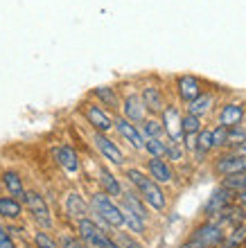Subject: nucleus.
I'll list each match as a JSON object with an SVG mask.
<instances>
[{"instance_id":"f257e3e1","label":"nucleus","mask_w":246,"mask_h":248,"mask_svg":"<svg viewBox=\"0 0 246 248\" xmlns=\"http://www.w3.org/2000/svg\"><path fill=\"white\" fill-rule=\"evenodd\" d=\"M91 217L95 221L102 226L104 230L109 232H115V230H122L124 228V215H122V205L117 199L109 196L106 192H93L91 199Z\"/></svg>"},{"instance_id":"f03ea898","label":"nucleus","mask_w":246,"mask_h":248,"mask_svg":"<svg viewBox=\"0 0 246 248\" xmlns=\"http://www.w3.org/2000/svg\"><path fill=\"white\" fill-rule=\"evenodd\" d=\"M124 176H127V181H129V187L136 189L138 194L143 196V201L147 203L154 212H165V210H167V196H165V189H163V185L156 183L147 171L136 170V167H129V170L124 171Z\"/></svg>"},{"instance_id":"7ed1b4c3","label":"nucleus","mask_w":246,"mask_h":248,"mask_svg":"<svg viewBox=\"0 0 246 248\" xmlns=\"http://www.w3.org/2000/svg\"><path fill=\"white\" fill-rule=\"evenodd\" d=\"M77 237L88 248H120L113 239V232L104 230L93 217H86V219L77 221Z\"/></svg>"},{"instance_id":"20e7f679","label":"nucleus","mask_w":246,"mask_h":248,"mask_svg":"<svg viewBox=\"0 0 246 248\" xmlns=\"http://www.w3.org/2000/svg\"><path fill=\"white\" fill-rule=\"evenodd\" d=\"M213 170L219 178L242 174V171H246V156L235 149H224L219 156L213 160Z\"/></svg>"},{"instance_id":"39448f33","label":"nucleus","mask_w":246,"mask_h":248,"mask_svg":"<svg viewBox=\"0 0 246 248\" xmlns=\"http://www.w3.org/2000/svg\"><path fill=\"white\" fill-rule=\"evenodd\" d=\"M190 239H195V242L201 244L203 248H219L221 244L226 242V230L221 228L214 219H206L201 226H197V228L192 230Z\"/></svg>"},{"instance_id":"423d86ee","label":"nucleus","mask_w":246,"mask_h":248,"mask_svg":"<svg viewBox=\"0 0 246 248\" xmlns=\"http://www.w3.org/2000/svg\"><path fill=\"white\" fill-rule=\"evenodd\" d=\"M82 113H84L86 122L91 124L93 131H99V133H111L115 129V118L111 115L104 106L95 104V102H88V104L82 106Z\"/></svg>"},{"instance_id":"0eeeda50","label":"nucleus","mask_w":246,"mask_h":248,"mask_svg":"<svg viewBox=\"0 0 246 248\" xmlns=\"http://www.w3.org/2000/svg\"><path fill=\"white\" fill-rule=\"evenodd\" d=\"M235 201H237V194L230 192V189H226L219 183V187H214L213 194L208 196L206 205H203V217H206V219H217V217H219L228 205H233Z\"/></svg>"},{"instance_id":"6e6552de","label":"nucleus","mask_w":246,"mask_h":248,"mask_svg":"<svg viewBox=\"0 0 246 248\" xmlns=\"http://www.w3.org/2000/svg\"><path fill=\"white\" fill-rule=\"evenodd\" d=\"M93 144H95V149L102 154L104 160H109V163L115 165V167H122V165H124V151L117 147V142H113V140H111L109 133L93 131Z\"/></svg>"},{"instance_id":"1a4fd4ad","label":"nucleus","mask_w":246,"mask_h":248,"mask_svg":"<svg viewBox=\"0 0 246 248\" xmlns=\"http://www.w3.org/2000/svg\"><path fill=\"white\" fill-rule=\"evenodd\" d=\"M120 115L133 124H143L145 120L149 118V111H147V106H145L143 97H140V93H129V95H124L122 106H120Z\"/></svg>"},{"instance_id":"9d476101","label":"nucleus","mask_w":246,"mask_h":248,"mask_svg":"<svg viewBox=\"0 0 246 248\" xmlns=\"http://www.w3.org/2000/svg\"><path fill=\"white\" fill-rule=\"evenodd\" d=\"M174 91H176V97L188 106L190 102H195L203 93V81L199 77H195V75H181L174 81Z\"/></svg>"},{"instance_id":"9b49d317","label":"nucleus","mask_w":246,"mask_h":248,"mask_svg":"<svg viewBox=\"0 0 246 248\" xmlns=\"http://www.w3.org/2000/svg\"><path fill=\"white\" fill-rule=\"evenodd\" d=\"M165 126V133H167L169 140H174V142H181L183 140V113L181 108L176 104H167V108L158 115Z\"/></svg>"},{"instance_id":"f8f14e48","label":"nucleus","mask_w":246,"mask_h":248,"mask_svg":"<svg viewBox=\"0 0 246 248\" xmlns=\"http://www.w3.org/2000/svg\"><path fill=\"white\" fill-rule=\"evenodd\" d=\"M25 208L30 210V215L41 228H52V215L50 208H48L46 199L39 194V192H27L25 196Z\"/></svg>"},{"instance_id":"ddd939ff","label":"nucleus","mask_w":246,"mask_h":248,"mask_svg":"<svg viewBox=\"0 0 246 248\" xmlns=\"http://www.w3.org/2000/svg\"><path fill=\"white\" fill-rule=\"evenodd\" d=\"M115 131H117V136L122 138L131 149H136V151L145 149V138H143V133H140V126H138V124L129 122V120L122 118V115H117L115 118Z\"/></svg>"},{"instance_id":"4468645a","label":"nucleus","mask_w":246,"mask_h":248,"mask_svg":"<svg viewBox=\"0 0 246 248\" xmlns=\"http://www.w3.org/2000/svg\"><path fill=\"white\" fill-rule=\"evenodd\" d=\"M140 97H143L145 106H147L149 115H156V118H158L169 104L167 97H165V91L158 88V86H154V84L143 86V88H140Z\"/></svg>"},{"instance_id":"2eb2a0df","label":"nucleus","mask_w":246,"mask_h":248,"mask_svg":"<svg viewBox=\"0 0 246 248\" xmlns=\"http://www.w3.org/2000/svg\"><path fill=\"white\" fill-rule=\"evenodd\" d=\"M147 174L154 178L158 185H172L174 183V165L167 158H149L147 160Z\"/></svg>"},{"instance_id":"dca6fc26","label":"nucleus","mask_w":246,"mask_h":248,"mask_svg":"<svg viewBox=\"0 0 246 248\" xmlns=\"http://www.w3.org/2000/svg\"><path fill=\"white\" fill-rule=\"evenodd\" d=\"M246 115V106L242 102H226V104L219 106L217 111V124H224V126H235V124H242Z\"/></svg>"},{"instance_id":"f3484780","label":"nucleus","mask_w":246,"mask_h":248,"mask_svg":"<svg viewBox=\"0 0 246 248\" xmlns=\"http://www.w3.org/2000/svg\"><path fill=\"white\" fill-rule=\"evenodd\" d=\"M98 183H99V187H102V192H106V194L113 196V199H117V201H120V196L124 194L122 181H120V178L111 171V167H99Z\"/></svg>"},{"instance_id":"a211bd4d","label":"nucleus","mask_w":246,"mask_h":248,"mask_svg":"<svg viewBox=\"0 0 246 248\" xmlns=\"http://www.w3.org/2000/svg\"><path fill=\"white\" fill-rule=\"evenodd\" d=\"M66 212H68L70 219L82 221V219H86V217L91 215V203L86 201L79 192H70V194L66 196Z\"/></svg>"},{"instance_id":"6ab92c4d","label":"nucleus","mask_w":246,"mask_h":248,"mask_svg":"<svg viewBox=\"0 0 246 248\" xmlns=\"http://www.w3.org/2000/svg\"><path fill=\"white\" fill-rule=\"evenodd\" d=\"M120 203H122L124 208H129L131 212H136L140 219L149 221V205L143 201V196L138 194L133 187H124V194L120 196Z\"/></svg>"},{"instance_id":"aec40b11","label":"nucleus","mask_w":246,"mask_h":248,"mask_svg":"<svg viewBox=\"0 0 246 248\" xmlns=\"http://www.w3.org/2000/svg\"><path fill=\"white\" fill-rule=\"evenodd\" d=\"M91 95L98 99L99 106L111 108V111H117L122 106V99L117 95V88H113V86H98V88H93Z\"/></svg>"},{"instance_id":"412c9836","label":"nucleus","mask_w":246,"mask_h":248,"mask_svg":"<svg viewBox=\"0 0 246 248\" xmlns=\"http://www.w3.org/2000/svg\"><path fill=\"white\" fill-rule=\"evenodd\" d=\"M214 104H217V99H214L213 93H210V91H203V93L199 95V97L195 99V102H190V104L185 106V111L203 120L206 115H210V113H213Z\"/></svg>"},{"instance_id":"4be33fe9","label":"nucleus","mask_w":246,"mask_h":248,"mask_svg":"<svg viewBox=\"0 0 246 248\" xmlns=\"http://www.w3.org/2000/svg\"><path fill=\"white\" fill-rule=\"evenodd\" d=\"M54 156H57V163L61 165L68 174H77L79 171V156H77V151L72 149V147H68V144L59 147Z\"/></svg>"},{"instance_id":"5701e85b","label":"nucleus","mask_w":246,"mask_h":248,"mask_svg":"<svg viewBox=\"0 0 246 248\" xmlns=\"http://www.w3.org/2000/svg\"><path fill=\"white\" fill-rule=\"evenodd\" d=\"M140 126V133H143L145 140L149 138H158V140H167V133H165V126H163L161 118H156V115H149L143 124H138Z\"/></svg>"},{"instance_id":"b1692460","label":"nucleus","mask_w":246,"mask_h":248,"mask_svg":"<svg viewBox=\"0 0 246 248\" xmlns=\"http://www.w3.org/2000/svg\"><path fill=\"white\" fill-rule=\"evenodd\" d=\"M214 151L213 147V129H203L197 138V149L192 151V156H195L197 163H203V158H208V154Z\"/></svg>"},{"instance_id":"393cba45","label":"nucleus","mask_w":246,"mask_h":248,"mask_svg":"<svg viewBox=\"0 0 246 248\" xmlns=\"http://www.w3.org/2000/svg\"><path fill=\"white\" fill-rule=\"evenodd\" d=\"M2 185L7 187V192L14 196V199H20V201H25V187H23V181L16 171H2Z\"/></svg>"},{"instance_id":"a878e982","label":"nucleus","mask_w":246,"mask_h":248,"mask_svg":"<svg viewBox=\"0 0 246 248\" xmlns=\"http://www.w3.org/2000/svg\"><path fill=\"white\" fill-rule=\"evenodd\" d=\"M120 205H122V203H120ZM122 215H124V228L138 237L145 235V230H147V221H145V219H140L136 212H131V210L124 208V205H122Z\"/></svg>"},{"instance_id":"bb28decb","label":"nucleus","mask_w":246,"mask_h":248,"mask_svg":"<svg viewBox=\"0 0 246 248\" xmlns=\"http://www.w3.org/2000/svg\"><path fill=\"white\" fill-rule=\"evenodd\" d=\"M167 140H158V138H149V140H145V154H147L149 158H167Z\"/></svg>"},{"instance_id":"cd10ccee","label":"nucleus","mask_w":246,"mask_h":248,"mask_svg":"<svg viewBox=\"0 0 246 248\" xmlns=\"http://www.w3.org/2000/svg\"><path fill=\"white\" fill-rule=\"evenodd\" d=\"M23 208H20L18 199H14V196H0V215L5 217V219H18Z\"/></svg>"},{"instance_id":"c85d7f7f","label":"nucleus","mask_w":246,"mask_h":248,"mask_svg":"<svg viewBox=\"0 0 246 248\" xmlns=\"http://www.w3.org/2000/svg\"><path fill=\"white\" fill-rule=\"evenodd\" d=\"M188 158V149L183 147V140L181 142H174V140H169L167 142V160L172 165H179V163H183Z\"/></svg>"},{"instance_id":"c756f323","label":"nucleus","mask_w":246,"mask_h":248,"mask_svg":"<svg viewBox=\"0 0 246 248\" xmlns=\"http://www.w3.org/2000/svg\"><path fill=\"white\" fill-rule=\"evenodd\" d=\"M221 185L226 189H230V192H235V194H242V192H246V171L235 174V176H228V178H221Z\"/></svg>"},{"instance_id":"7c9ffc66","label":"nucleus","mask_w":246,"mask_h":248,"mask_svg":"<svg viewBox=\"0 0 246 248\" xmlns=\"http://www.w3.org/2000/svg\"><path fill=\"white\" fill-rule=\"evenodd\" d=\"M113 239L120 248H143V244L138 242V235L133 232H124V230H115L113 232Z\"/></svg>"},{"instance_id":"2f4dec72","label":"nucleus","mask_w":246,"mask_h":248,"mask_svg":"<svg viewBox=\"0 0 246 248\" xmlns=\"http://www.w3.org/2000/svg\"><path fill=\"white\" fill-rule=\"evenodd\" d=\"M213 147L214 151L228 149V126H224V124L213 126Z\"/></svg>"},{"instance_id":"473e14b6","label":"nucleus","mask_w":246,"mask_h":248,"mask_svg":"<svg viewBox=\"0 0 246 248\" xmlns=\"http://www.w3.org/2000/svg\"><path fill=\"white\" fill-rule=\"evenodd\" d=\"M206 129L203 126V120L192 115V113H183V136H188V133H201V131Z\"/></svg>"},{"instance_id":"72a5a7b5","label":"nucleus","mask_w":246,"mask_h":248,"mask_svg":"<svg viewBox=\"0 0 246 248\" xmlns=\"http://www.w3.org/2000/svg\"><path fill=\"white\" fill-rule=\"evenodd\" d=\"M244 242H246V223H242V226L233 228L230 232H226V242H224V246L235 248V246H242Z\"/></svg>"},{"instance_id":"f704fd0d","label":"nucleus","mask_w":246,"mask_h":248,"mask_svg":"<svg viewBox=\"0 0 246 248\" xmlns=\"http://www.w3.org/2000/svg\"><path fill=\"white\" fill-rule=\"evenodd\" d=\"M246 140V124H235V126H228V149L237 147L240 142Z\"/></svg>"},{"instance_id":"c9c22d12","label":"nucleus","mask_w":246,"mask_h":248,"mask_svg":"<svg viewBox=\"0 0 246 248\" xmlns=\"http://www.w3.org/2000/svg\"><path fill=\"white\" fill-rule=\"evenodd\" d=\"M34 244H36V248H61V244H57L50 235H46V232H36V235H34Z\"/></svg>"},{"instance_id":"e433bc0d","label":"nucleus","mask_w":246,"mask_h":248,"mask_svg":"<svg viewBox=\"0 0 246 248\" xmlns=\"http://www.w3.org/2000/svg\"><path fill=\"white\" fill-rule=\"evenodd\" d=\"M59 244H61V248H88L79 237H70V235H64L59 239Z\"/></svg>"},{"instance_id":"4c0bfd02","label":"nucleus","mask_w":246,"mask_h":248,"mask_svg":"<svg viewBox=\"0 0 246 248\" xmlns=\"http://www.w3.org/2000/svg\"><path fill=\"white\" fill-rule=\"evenodd\" d=\"M0 248H16V244L12 242V237H9V230L0 223Z\"/></svg>"},{"instance_id":"58836bf2","label":"nucleus","mask_w":246,"mask_h":248,"mask_svg":"<svg viewBox=\"0 0 246 248\" xmlns=\"http://www.w3.org/2000/svg\"><path fill=\"white\" fill-rule=\"evenodd\" d=\"M179 248H203V246H201V244H197L195 239H188V242H185V244H181V246H179Z\"/></svg>"},{"instance_id":"ea45409f","label":"nucleus","mask_w":246,"mask_h":248,"mask_svg":"<svg viewBox=\"0 0 246 248\" xmlns=\"http://www.w3.org/2000/svg\"><path fill=\"white\" fill-rule=\"evenodd\" d=\"M233 149H235V151H240V154H244V156H246V140H244V142H240L237 147H233Z\"/></svg>"},{"instance_id":"a19ab883","label":"nucleus","mask_w":246,"mask_h":248,"mask_svg":"<svg viewBox=\"0 0 246 248\" xmlns=\"http://www.w3.org/2000/svg\"><path fill=\"white\" fill-rule=\"evenodd\" d=\"M237 203H240V205H244V208H246V192H242V194H237Z\"/></svg>"}]
</instances>
